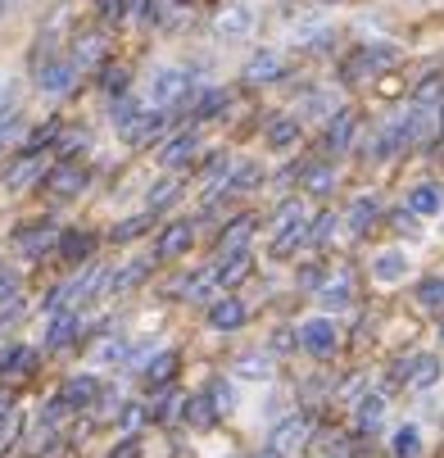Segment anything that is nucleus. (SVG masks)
I'll list each match as a JSON object with an SVG mask.
<instances>
[{
  "mask_svg": "<svg viewBox=\"0 0 444 458\" xmlns=\"http://www.w3.org/2000/svg\"><path fill=\"white\" fill-rule=\"evenodd\" d=\"M354 127H358L354 109H336V114L327 118V150H331V155H345V150H349Z\"/></svg>",
  "mask_w": 444,
  "mask_h": 458,
  "instance_id": "obj_15",
  "label": "nucleus"
},
{
  "mask_svg": "<svg viewBox=\"0 0 444 458\" xmlns=\"http://www.w3.org/2000/svg\"><path fill=\"white\" fill-rule=\"evenodd\" d=\"M249 232H254V218H249V214H240V218L222 232L218 254H222V259H227V254H240V250H245V241H249Z\"/></svg>",
  "mask_w": 444,
  "mask_h": 458,
  "instance_id": "obj_28",
  "label": "nucleus"
},
{
  "mask_svg": "<svg viewBox=\"0 0 444 458\" xmlns=\"http://www.w3.org/2000/svg\"><path fill=\"white\" fill-rule=\"evenodd\" d=\"M390 449H395V458H417V449H422V431L408 422V427H399L395 431V440H390Z\"/></svg>",
  "mask_w": 444,
  "mask_h": 458,
  "instance_id": "obj_32",
  "label": "nucleus"
},
{
  "mask_svg": "<svg viewBox=\"0 0 444 458\" xmlns=\"http://www.w3.org/2000/svg\"><path fill=\"white\" fill-rule=\"evenodd\" d=\"M181 418L190 422V427H214V418H218V400L214 395H190L186 400V409H181Z\"/></svg>",
  "mask_w": 444,
  "mask_h": 458,
  "instance_id": "obj_27",
  "label": "nucleus"
},
{
  "mask_svg": "<svg viewBox=\"0 0 444 458\" xmlns=\"http://www.w3.org/2000/svg\"><path fill=\"white\" fill-rule=\"evenodd\" d=\"M408 214H417V218H440V214H444V191H440L435 182H417V186L408 191Z\"/></svg>",
  "mask_w": 444,
  "mask_h": 458,
  "instance_id": "obj_13",
  "label": "nucleus"
},
{
  "mask_svg": "<svg viewBox=\"0 0 444 458\" xmlns=\"http://www.w3.org/2000/svg\"><path fill=\"white\" fill-rule=\"evenodd\" d=\"M186 69H177V64H159V69H150V105L155 109H168L172 100H186Z\"/></svg>",
  "mask_w": 444,
  "mask_h": 458,
  "instance_id": "obj_4",
  "label": "nucleus"
},
{
  "mask_svg": "<svg viewBox=\"0 0 444 458\" xmlns=\"http://www.w3.org/2000/svg\"><path fill=\"white\" fill-rule=\"evenodd\" d=\"M249 268H254V259H249V250H240V254H227V259H218V286H240L245 277H249Z\"/></svg>",
  "mask_w": 444,
  "mask_h": 458,
  "instance_id": "obj_23",
  "label": "nucleus"
},
{
  "mask_svg": "<svg viewBox=\"0 0 444 458\" xmlns=\"http://www.w3.org/2000/svg\"><path fill=\"white\" fill-rule=\"evenodd\" d=\"M308 436H313V418H308V413H290V418H281V422L272 427L268 449L290 454V449H304V445H308Z\"/></svg>",
  "mask_w": 444,
  "mask_h": 458,
  "instance_id": "obj_5",
  "label": "nucleus"
},
{
  "mask_svg": "<svg viewBox=\"0 0 444 458\" xmlns=\"http://www.w3.org/2000/svg\"><path fill=\"white\" fill-rule=\"evenodd\" d=\"M146 273H150V264H146V259H137V264H127V268H122L118 277H109V291H113V295L132 291V286H137V282H141Z\"/></svg>",
  "mask_w": 444,
  "mask_h": 458,
  "instance_id": "obj_33",
  "label": "nucleus"
},
{
  "mask_svg": "<svg viewBox=\"0 0 444 458\" xmlns=\"http://www.w3.org/2000/svg\"><path fill=\"white\" fill-rule=\"evenodd\" d=\"M100 87H105L109 100H122V96H127V69H122V64H113V69L100 73Z\"/></svg>",
  "mask_w": 444,
  "mask_h": 458,
  "instance_id": "obj_36",
  "label": "nucleus"
},
{
  "mask_svg": "<svg viewBox=\"0 0 444 458\" xmlns=\"http://www.w3.org/2000/svg\"><path fill=\"white\" fill-rule=\"evenodd\" d=\"M141 413H146V409H137V404H132V409H127V413H122V427H127V431H132V427L141 422Z\"/></svg>",
  "mask_w": 444,
  "mask_h": 458,
  "instance_id": "obj_53",
  "label": "nucleus"
},
{
  "mask_svg": "<svg viewBox=\"0 0 444 458\" xmlns=\"http://www.w3.org/2000/svg\"><path fill=\"white\" fill-rule=\"evenodd\" d=\"M299 141V118L295 114H277L272 123H268V146L272 150H290Z\"/></svg>",
  "mask_w": 444,
  "mask_h": 458,
  "instance_id": "obj_25",
  "label": "nucleus"
},
{
  "mask_svg": "<svg viewBox=\"0 0 444 458\" xmlns=\"http://www.w3.org/2000/svg\"><path fill=\"white\" fill-rule=\"evenodd\" d=\"M254 458H286V454H277V449H264V454H254Z\"/></svg>",
  "mask_w": 444,
  "mask_h": 458,
  "instance_id": "obj_57",
  "label": "nucleus"
},
{
  "mask_svg": "<svg viewBox=\"0 0 444 458\" xmlns=\"http://www.w3.org/2000/svg\"><path fill=\"white\" fill-rule=\"evenodd\" d=\"M137 10H141V23H146V28L159 23V0H137Z\"/></svg>",
  "mask_w": 444,
  "mask_h": 458,
  "instance_id": "obj_48",
  "label": "nucleus"
},
{
  "mask_svg": "<svg viewBox=\"0 0 444 458\" xmlns=\"http://www.w3.org/2000/svg\"><path fill=\"white\" fill-rule=\"evenodd\" d=\"M78 64H73V55H50V59H37V91H46V96H63L73 82H78Z\"/></svg>",
  "mask_w": 444,
  "mask_h": 458,
  "instance_id": "obj_3",
  "label": "nucleus"
},
{
  "mask_svg": "<svg viewBox=\"0 0 444 458\" xmlns=\"http://www.w3.org/2000/svg\"><path fill=\"white\" fill-rule=\"evenodd\" d=\"M127 354H132V345H127V341H113V345H100V363H122Z\"/></svg>",
  "mask_w": 444,
  "mask_h": 458,
  "instance_id": "obj_46",
  "label": "nucleus"
},
{
  "mask_svg": "<svg viewBox=\"0 0 444 458\" xmlns=\"http://www.w3.org/2000/svg\"><path fill=\"white\" fill-rule=\"evenodd\" d=\"M277 78H286V59H281V50H254L249 64H245V82L268 87V82H277Z\"/></svg>",
  "mask_w": 444,
  "mask_h": 458,
  "instance_id": "obj_9",
  "label": "nucleus"
},
{
  "mask_svg": "<svg viewBox=\"0 0 444 458\" xmlns=\"http://www.w3.org/2000/svg\"><path fill=\"white\" fill-rule=\"evenodd\" d=\"M59 254L69 259V264H87V259L96 254V236H91V232H82V227L59 232Z\"/></svg>",
  "mask_w": 444,
  "mask_h": 458,
  "instance_id": "obj_16",
  "label": "nucleus"
},
{
  "mask_svg": "<svg viewBox=\"0 0 444 458\" xmlns=\"http://www.w3.org/2000/svg\"><path fill=\"white\" fill-rule=\"evenodd\" d=\"M259 182H264V168L254 164V159H240L236 173H231V186H227V191H249V186H259Z\"/></svg>",
  "mask_w": 444,
  "mask_h": 458,
  "instance_id": "obj_34",
  "label": "nucleus"
},
{
  "mask_svg": "<svg viewBox=\"0 0 444 458\" xmlns=\"http://www.w3.org/2000/svg\"><path fill=\"white\" fill-rule=\"evenodd\" d=\"M354 413H358L363 431H381V422H386V395H363Z\"/></svg>",
  "mask_w": 444,
  "mask_h": 458,
  "instance_id": "obj_29",
  "label": "nucleus"
},
{
  "mask_svg": "<svg viewBox=\"0 0 444 458\" xmlns=\"http://www.w3.org/2000/svg\"><path fill=\"white\" fill-rule=\"evenodd\" d=\"M82 186H87V168L78 164H54L46 173V195H54V200H73Z\"/></svg>",
  "mask_w": 444,
  "mask_h": 458,
  "instance_id": "obj_8",
  "label": "nucleus"
},
{
  "mask_svg": "<svg viewBox=\"0 0 444 458\" xmlns=\"http://www.w3.org/2000/svg\"><path fill=\"white\" fill-rule=\"evenodd\" d=\"M317 300H323L327 309H345V304L354 300V282H349V277H331V282H323Z\"/></svg>",
  "mask_w": 444,
  "mask_h": 458,
  "instance_id": "obj_31",
  "label": "nucleus"
},
{
  "mask_svg": "<svg viewBox=\"0 0 444 458\" xmlns=\"http://www.w3.org/2000/svg\"><path fill=\"white\" fill-rule=\"evenodd\" d=\"M304 241H308V214H304V205L299 200L295 205H281V214L272 218V254L286 259Z\"/></svg>",
  "mask_w": 444,
  "mask_h": 458,
  "instance_id": "obj_1",
  "label": "nucleus"
},
{
  "mask_svg": "<svg viewBox=\"0 0 444 458\" xmlns=\"http://www.w3.org/2000/svg\"><path fill=\"white\" fill-rule=\"evenodd\" d=\"M336 227H340V218L336 214H323L313 227H308V241H317V245H327L331 236H336Z\"/></svg>",
  "mask_w": 444,
  "mask_h": 458,
  "instance_id": "obj_42",
  "label": "nucleus"
},
{
  "mask_svg": "<svg viewBox=\"0 0 444 458\" xmlns=\"http://www.w3.org/2000/svg\"><path fill=\"white\" fill-rule=\"evenodd\" d=\"M150 223H155V214H150V209H146V214H137V218H122V223L113 227V241H137Z\"/></svg>",
  "mask_w": 444,
  "mask_h": 458,
  "instance_id": "obj_37",
  "label": "nucleus"
},
{
  "mask_svg": "<svg viewBox=\"0 0 444 458\" xmlns=\"http://www.w3.org/2000/svg\"><path fill=\"white\" fill-rule=\"evenodd\" d=\"M113 458H137V440H122V445H118V454H113Z\"/></svg>",
  "mask_w": 444,
  "mask_h": 458,
  "instance_id": "obj_54",
  "label": "nucleus"
},
{
  "mask_svg": "<svg viewBox=\"0 0 444 458\" xmlns=\"http://www.w3.org/2000/svg\"><path fill=\"white\" fill-rule=\"evenodd\" d=\"M163 127H168V109H141L137 118H132V127H127V132H122V141L127 146H150L155 137H163Z\"/></svg>",
  "mask_w": 444,
  "mask_h": 458,
  "instance_id": "obj_7",
  "label": "nucleus"
},
{
  "mask_svg": "<svg viewBox=\"0 0 444 458\" xmlns=\"http://www.w3.org/2000/svg\"><path fill=\"white\" fill-rule=\"evenodd\" d=\"M390 64H395V50H390V46H367V50H358V55L345 64V82L372 78V73H381V69H390Z\"/></svg>",
  "mask_w": 444,
  "mask_h": 458,
  "instance_id": "obj_6",
  "label": "nucleus"
},
{
  "mask_svg": "<svg viewBox=\"0 0 444 458\" xmlns=\"http://www.w3.org/2000/svg\"><path fill=\"white\" fill-rule=\"evenodd\" d=\"M190 245H196V232H190V223H172V227H163L155 254H159V259H181Z\"/></svg>",
  "mask_w": 444,
  "mask_h": 458,
  "instance_id": "obj_18",
  "label": "nucleus"
},
{
  "mask_svg": "<svg viewBox=\"0 0 444 458\" xmlns=\"http://www.w3.org/2000/svg\"><path fill=\"white\" fill-rule=\"evenodd\" d=\"M172 372H177V354H172V350H163V354H155V359L146 363V386L163 390V386L172 381Z\"/></svg>",
  "mask_w": 444,
  "mask_h": 458,
  "instance_id": "obj_30",
  "label": "nucleus"
},
{
  "mask_svg": "<svg viewBox=\"0 0 444 458\" xmlns=\"http://www.w3.org/2000/svg\"><path fill=\"white\" fill-rule=\"evenodd\" d=\"M299 345L313 354V359H331L340 350V332H336V322L327 313H317V318H304L299 322Z\"/></svg>",
  "mask_w": 444,
  "mask_h": 458,
  "instance_id": "obj_2",
  "label": "nucleus"
},
{
  "mask_svg": "<svg viewBox=\"0 0 444 458\" xmlns=\"http://www.w3.org/2000/svg\"><path fill=\"white\" fill-rule=\"evenodd\" d=\"M327 5H336V0H327Z\"/></svg>",
  "mask_w": 444,
  "mask_h": 458,
  "instance_id": "obj_59",
  "label": "nucleus"
},
{
  "mask_svg": "<svg viewBox=\"0 0 444 458\" xmlns=\"http://www.w3.org/2000/svg\"><path fill=\"white\" fill-rule=\"evenodd\" d=\"M376 214H381V205H376V195H358V200L349 205V218H345V227H349V236H363L372 223H376Z\"/></svg>",
  "mask_w": 444,
  "mask_h": 458,
  "instance_id": "obj_24",
  "label": "nucleus"
},
{
  "mask_svg": "<svg viewBox=\"0 0 444 458\" xmlns=\"http://www.w3.org/2000/svg\"><path fill=\"white\" fill-rule=\"evenodd\" d=\"M218 109H227V91H218V87H209V91L200 96V105H196V118H214Z\"/></svg>",
  "mask_w": 444,
  "mask_h": 458,
  "instance_id": "obj_40",
  "label": "nucleus"
},
{
  "mask_svg": "<svg viewBox=\"0 0 444 458\" xmlns=\"http://www.w3.org/2000/svg\"><path fill=\"white\" fill-rule=\"evenodd\" d=\"M196 155H200V137H196V132H181V137H172V141L159 150V164H163L168 173H177V168L196 164Z\"/></svg>",
  "mask_w": 444,
  "mask_h": 458,
  "instance_id": "obj_11",
  "label": "nucleus"
},
{
  "mask_svg": "<svg viewBox=\"0 0 444 458\" xmlns=\"http://www.w3.org/2000/svg\"><path fill=\"white\" fill-rule=\"evenodd\" d=\"M399 372H404V381H408L413 390H431V386L440 381V359H435V354H417V359H408Z\"/></svg>",
  "mask_w": 444,
  "mask_h": 458,
  "instance_id": "obj_17",
  "label": "nucleus"
},
{
  "mask_svg": "<svg viewBox=\"0 0 444 458\" xmlns=\"http://www.w3.org/2000/svg\"><path fill=\"white\" fill-rule=\"evenodd\" d=\"M78 336V309H63V313H50V327H46V345L50 350H63Z\"/></svg>",
  "mask_w": 444,
  "mask_h": 458,
  "instance_id": "obj_20",
  "label": "nucleus"
},
{
  "mask_svg": "<svg viewBox=\"0 0 444 458\" xmlns=\"http://www.w3.org/2000/svg\"><path fill=\"white\" fill-rule=\"evenodd\" d=\"M245 322H249V309L236 295H222V300L209 304V327H214V332H240Z\"/></svg>",
  "mask_w": 444,
  "mask_h": 458,
  "instance_id": "obj_10",
  "label": "nucleus"
},
{
  "mask_svg": "<svg viewBox=\"0 0 444 458\" xmlns=\"http://www.w3.org/2000/svg\"><path fill=\"white\" fill-rule=\"evenodd\" d=\"M331 186H336V173H331L327 164H317V168L304 173V191H308V195H327Z\"/></svg>",
  "mask_w": 444,
  "mask_h": 458,
  "instance_id": "obj_35",
  "label": "nucleus"
},
{
  "mask_svg": "<svg viewBox=\"0 0 444 458\" xmlns=\"http://www.w3.org/2000/svg\"><path fill=\"white\" fill-rule=\"evenodd\" d=\"M19 304H23L19 295H10L5 304H0V322H14V318H19Z\"/></svg>",
  "mask_w": 444,
  "mask_h": 458,
  "instance_id": "obj_50",
  "label": "nucleus"
},
{
  "mask_svg": "<svg viewBox=\"0 0 444 458\" xmlns=\"http://www.w3.org/2000/svg\"><path fill=\"white\" fill-rule=\"evenodd\" d=\"M172 200H177V182H159V186L150 191V205H146V209H150V214H159V209H168Z\"/></svg>",
  "mask_w": 444,
  "mask_h": 458,
  "instance_id": "obj_41",
  "label": "nucleus"
},
{
  "mask_svg": "<svg viewBox=\"0 0 444 458\" xmlns=\"http://www.w3.org/2000/svg\"><path fill=\"white\" fill-rule=\"evenodd\" d=\"M10 295H19V277H14V273H5V268H0V304H5Z\"/></svg>",
  "mask_w": 444,
  "mask_h": 458,
  "instance_id": "obj_49",
  "label": "nucleus"
},
{
  "mask_svg": "<svg viewBox=\"0 0 444 458\" xmlns=\"http://www.w3.org/2000/svg\"><path fill=\"white\" fill-rule=\"evenodd\" d=\"M177 409H186V400H177V395H159L155 409H150V418H155V422H168Z\"/></svg>",
  "mask_w": 444,
  "mask_h": 458,
  "instance_id": "obj_45",
  "label": "nucleus"
},
{
  "mask_svg": "<svg viewBox=\"0 0 444 458\" xmlns=\"http://www.w3.org/2000/svg\"><path fill=\"white\" fill-rule=\"evenodd\" d=\"M417 304L422 309H444V277H426L417 286Z\"/></svg>",
  "mask_w": 444,
  "mask_h": 458,
  "instance_id": "obj_39",
  "label": "nucleus"
},
{
  "mask_svg": "<svg viewBox=\"0 0 444 458\" xmlns=\"http://www.w3.org/2000/svg\"><path fill=\"white\" fill-rule=\"evenodd\" d=\"M5 10H10V0H0V19H5Z\"/></svg>",
  "mask_w": 444,
  "mask_h": 458,
  "instance_id": "obj_58",
  "label": "nucleus"
},
{
  "mask_svg": "<svg viewBox=\"0 0 444 458\" xmlns=\"http://www.w3.org/2000/svg\"><path fill=\"white\" fill-rule=\"evenodd\" d=\"M440 96H444V82H440V78H426V82L417 87V96H413V105H422V109H431V105H435Z\"/></svg>",
  "mask_w": 444,
  "mask_h": 458,
  "instance_id": "obj_43",
  "label": "nucleus"
},
{
  "mask_svg": "<svg viewBox=\"0 0 444 458\" xmlns=\"http://www.w3.org/2000/svg\"><path fill=\"white\" fill-rule=\"evenodd\" d=\"M14 127H19V114H14V109H10V114H0V141H5Z\"/></svg>",
  "mask_w": 444,
  "mask_h": 458,
  "instance_id": "obj_51",
  "label": "nucleus"
},
{
  "mask_svg": "<svg viewBox=\"0 0 444 458\" xmlns=\"http://www.w3.org/2000/svg\"><path fill=\"white\" fill-rule=\"evenodd\" d=\"M41 168H46V155H23V159L5 173V191H28L32 182H41Z\"/></svg>",
  "mask_w": 444,
  "mask_h": 458,
  "instance_id": "obj_21",
  "label": "nucleus"
},
{
  "mask_svg": "<svg viewBox=\"0 0 444 458\" xmlns=\"http://www.w3.org/2000/svg\"><path fill=\"white\" fill-rule=\"evenodd\" d=\"M5 96H10V78L0 73V105H5Z\"/></svg>",
  "mask_w": 444,
  "mask_h": 458,
  "instance_id": "obj_55",
  "label": "nucleus"
},
{
  "mask_svg": "<svg viewBox=\"0 0 444 458\" xmlns=\"http://www.w3.org/2000/svg\"><path fill=\"white\" fill-rule=\"evenodd\" d=\"M214 28H218V37H245V32L254 28V10H249V5H227V10L214 19Z\"/></svg>",
  "mask_w": 444,
  "mask_h": 458,
  "instance_id": "obj_22",
  "label": "nucleus"
},
{
  "mask_svg": "<svg viewBox=\"0 0 444 458\" xmlns=\"http://www.w3.org/2000/svg\"><path fill=\"white\" fill-rule=\"evenodd\" d=\"M105 50H109V37H105V32H82V37H73V64H78V69H91V64H100Z\"/></svg>",
  "mask_w": 444,
  "mask_h": 458,
  "instance_id": "obj_19",
  "label": "nucleus"
},
{
  "mask_svg": "<svg viewBox=\"0 0 444 458\" xmlns=\"http://www.w3.org/2000/svg\"><path fill=\"white\" fill-rule=\"evenodd\" d=\"M37 368V350H10V359H5V377H28Z\"/></svg>",
  "mask_w": 444,
  "mask_h": 458,
  "instance_id": "obj_38",
  "label": "nucleus"
},
{
  "mask_svg": "<svg viewBox=\"0 0 444 458\" xmlns=\"http://www.w3.org/2000/svg\"><path fill=\"white\" fill-rule=\"evenodd\" d=\"M231 377H240V381H268L272 377V354H240L231 363Z\"/></svg>",
  "mask_w": 444,
  "mask_h": 458,
  "instance_id": "obj_26",
  "label": "nucleus"
},
{
  "mask_svg": "<svg viewBox=\"0 0 444 458\" xmlns=\"http://www.w3.org/2000/svg\"><path fill=\"white\" fill-rule=\"evenodd\" d=\"M59 400L69 404V409H91V404L100 400V381H96L91 372H78V377H69V381H63Z\"/></svg>",
  "mask_w": 444,
  "mask_h": 458,
  "instance_id": "obj_12",
  "label": "nucleus"
},
{
  "mask_svg": "<svg viewBox=\"0 0 444 458\" xmlns=\"http://www.w3.org/2000/svg\"><path fill=\"white\" fill-rule=\"evenodd\" d=\"M404 273H408V254H404V250H381V254L372 259V277H376L381 286L404 282Z\"/></svg>",
  "mask_w": 444,
  "mask_h": 458,
  "instance_id": "obj_14",
  "label": "nucleus"
},
{
  "mask_svg": "<svg viewBox=\"0 0 444 458\" xmlns=\"http://www.w3.org/2000/svg\"><path fill=\"white\" fill-rule=\"evenodd\" d=\"M19 245L28 250V254H41L46 245H50V227L41 223V227H28V236H19Z\"/></svg>",
  "mask_w": 444,
  "mask_h": 458,
  "instance_id": "obj_44",
  "label": "nucleus"
},
{
  "mask_svg": "<svg viewBox=\"0 0 444 458\" xmlns=\"http://www.w3.org/2000/svg\"><path fill=\"white\" fill-rule=\"evenodd\" d=\"M413 218H417V214H399V218H395V227H399V232H408V236H417V223H413Z\"/></svg>",
  "mask_w": 444,
  "mask_h": 458,
  "instance_id": "obj_52",
  "label": "nucleus"
},
{
  "mask_svg": "<svg viewBox=\"0 0 444 458\" xmlns=\"http://www.w3.org/2000/svg\"><path fill=\"white\" fill-rule=\"evenodd\" d=\"M10 418V395H0V422Z\"/></svg>",
  "mask_w": 444,
  "mask_h": 458,
  "instance_id": "obj_56",
  "label": "nucleus"
},
{
  "mask_svg": "<svg viewBox=\"0 0 444 458\" xmlns=\"http://www.w3.org/2000/svg\"><path fill=\"white\" fill-rule=\"evenodd\" d=\"M14 436H19V413H10L5 422H0V454L14 445Z\"/></svg>",
  "mask_w": 444,
  "mask_h": 458,
  "instance_id": "obj_47",
  "label": "nucleus"
}]
</instances>
